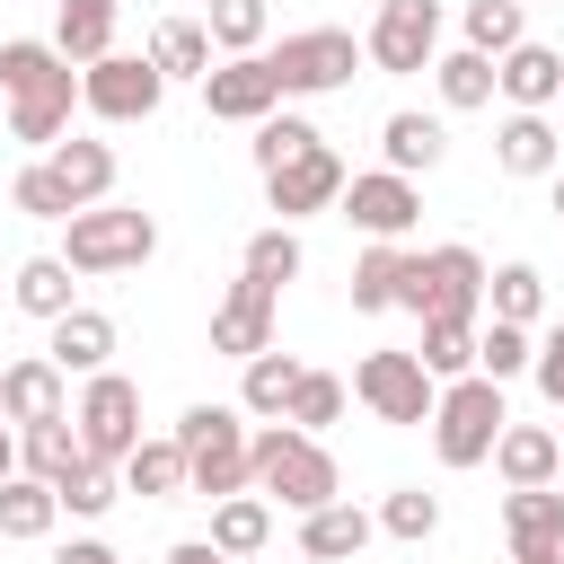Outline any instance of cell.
Instances as JSON below:
<instances>
[{"instance_id":"cell-45","label":"cell","mask_w":564,"mask_h":564,"mask_svg":"<svg viewBox=\"0 0 564 564\" xmlns=\"http://www.w3.org/2000/svg\"><path fill=\"white\" fill-rule=\"evenodd\" d=\"M9 212H26V220H70V194L53 185V167L35 159V167H18L9 176Z\"/></svg>"},{"instance_id":"cell-30","label":"cell","mask_w":564,"mask_h":564,"mask_svg":"<svg viewBox=\"0 0 564 564\" xmlns=\"http://www.w3.org/2000/svg\"><path fill=\"white\" fill-rule=\"evenodd\" d=\"M115 476H123V494H141V502H176V494H185V449H176V441H132V458H123Z\"/></svg>"},{"instance_id":"cell-31","label":"cell","mask_w":564,"mask_h":564,"mask_svg":"<svg viewBox=\"0 0 564 564\" xmlns=\"http://www.w3.org/2000/svg\"><path fill=\"white\" fill-rule=\"evenodd\" d=\"M538 308H546V273H538V264H494V273H485V317L538 326Z\"/></svg>"},{"instance_id":"cell-7","label":"cell","mask_w":564,"mask_h":564,"mask_svg":"<svg viewBox=\"0 0 564 564\" xmlns=\"http://www.w3.org/2000/svg\"><path fill=\"white\" fill-rule=\"evenodd\" d=\"M264 62H273V88H282V97H335V88L361 79V44H352L344 26H300V35H282Z\"/></svg>"},{"instance_id":"cell-43","label":"cell","mask_w":564,"mask_h":564,"mask_svg":"<svg viewBox=\"0 0 564 564\" xmlns=\"http://www.w3.org/2000/svg\"><path fill=\"white\" fill-rule=\"evenodd\" d=\"M370 520H379L388 538H405V546H423V538L441 529V494H423V485H397V494H388V502H379Z\"/></svg>"},{"instance_id":"cell-4","label":"cell","mask_w":564,"mask_h":564,"mask_svg":"<svg viewBox=\"0 0 564 564\" xmlns=\"http://www.w3.org/2000/svg\"><path fill=\"white\" fill-rule=\"evenodd\" d=\"M167 441L185 449V494H203V502L256 494V485H247V414H238V405H185Z\"/></svg>"},{"instance_id":"cell-41","label":"cell","mask_w":564,"mask_h":564,"mask_svg":"<svg viewBox=\"0 0 564 564\" xmlns=\"http://www.w3.org/2000/svg\"><path fill=\"white\" fill-rule=\"evenodd\" d=\"M326 132L308 123V115H264L256 123V176H273V167H291V159H308Z\"/></svg>"},{"instance_id":"cell-26","label":"cell","mask_w":564,"mask_h":564,"mask_svg":"<svg viewBox=\"0 0 564 564\" xmlns=\"http://www.w3.org/2000/svg\"><path fill=\"white\" fill-rule=\"evenodd\" d=\"M238 370H247V379H238V414L282 423V414H291V388H300V370H308V361H291V352L273 344V352H256V361H238Z\"/></svg>"},{"instance_id":"cell-11","label":"cell","mask_w":564,"mask_h":564,"mask_svg":"<svg viewBox=\"0 0 564 564\" xmlns=\"http://www.w3.org/2000/svg\"><path fill=\"white\" fill-rule=\"evenodd\" d=\"M159 97H167V79L150 70V53H106V62L79 70V106L97 123H150Z\"/></svg>"},{"instance_id":"cell-52","label":"cell","mask_w":564,"mask_h":564,"mask_svg":"<svg viewBox=\"0 0 564 564\" xmlns=\"http://www.w3.org/2000/svg\"><path fill=\"white\" fill-rule=\"evenodd\" d=\"M520 9H529V0H520Z\"/></svg>"},{"instance_id":"cell-29","label":"cell","mask_w":564,"mask_h":564,"mask_svg":"<svg viewBox=\"0 0 564 564\" xmlns=\"http://www.w3.org/2000/svg\"><path fill=\"white\" fill-rule=\"evenodd\" d=\"M9 291H18V308H26V317H44V326L79 308V282H70V264H62V256H26Z\"/></svg>"},{"instance_id":"cell-22","label":"cell","mask_w":564,"mask_h":564,"mask_svg":"<svg viewBox=\"0 0 564 564\" xmlns=\"http://www.w3.org/2000/svg\"><path fill=\"white\" fill-rule=\"evenodd\" d=\"M494 467H502V485H511V494H529V485H555V476H564V441H555L546 423H502V441H494Z\"/></svg>"},{"instance_id":"cell-21","label":"cell","mask_w":564,"mask_h":564,"mask_svg":"<svg viewBox=\"0 0 564 564\" xmlns=\"http://www.w3.org/2000/svg\"><path fill=\"white\" fill-rule=\"evenodd\" d=\"M44 361H53L62 379H70V370H79V379H97V370L115 361V317H106V308H70V317H53Z\"/></svg>"},{"instance_id":"cell-39","label":"cell","mask_w":564,"mask_h":564,"mask_svg":"<svg viewBox=\"0 0 564 564\" xmlns=\"http://www.w3.org/2000/svg\"><path fill=\"white\" fill-rule=\"evenodd\" d=\"M344 397H352V388H344L335 370H300V388H291V414H282V423L317 441L326 423H344Z\"/></svg>"},{"instance_id":"cell-34","label":"cell","mask_w":564,"mask_h":564,"mask_svg":"<svg viewBox=\"0 0 564 564\" xmlns=\"http://www.w3.org/2000/svg\"><path fill=\"white\" fill-rule=\"evenodd\" d=\"M432 88H441V106H449V115H476V106H494V62L458 44V53H441V62H432Z\"/></svg>"},{"instance_id":"cell-46","label":"cell","mask_w":564,"mask_h":564,"mask_svg":"<svg viewBox=\"0 0 564 564\" xmlns=\"http://www.w3.org/2000/svg\"><path fill=\"white\" fill-rule=\"evenodd\" d=\"M529 379H538V397H546V405L564 414V326H555V335L538 344V361H529Z\"/></svg>"},{"instance_id":"cell-44","label":"cell","mask_w":564,"mask_h":564,"mask_svg":"<svg viewBox=\"0 0 564 564\" xmlns=\"http://www.w3.org/2000/svg\"><path fill=\"white\" fill-rule=\"evenodd\" d=\"M203 35L220 53H264V0H212L203 9Z\"/></svg>"},{"instance_id":"cell-27","label":"cell","mask_w":564,"mask_h":564,"mask_svg":"<svg viewBox=\"0 0 564 564\" xmlns=\"http://www.w3.org/2000/svg\"><path fill=\"white\" fill-rule=\"evenodd\" d=\"M150 70L203 88V70H212V35H203V18H159V26H150Z\"/></svg>"},{"instance_id":"cell-9","label":"cell","mask_w":564,"mask_h":564,"mask_svg":"<svg viewBox=\"0 0 564 564\" xmlns=\"http://www.w3.org/2000/svg\"><path fill=\"white\" fill-rule=\"evenodd\" d=\"M70 432H79V449H88L97 467H123L132 441H141V388H132L123 370H97V379L79 388V405H70Z\"/></svg>"},{"instance_id":"cell-3","label":"cell","mask_w":564,"mask_h":564,"mask_svg":"<svg viewBox=\"0 0 564 564\" xmlns=\"http://www.w3.org/2000/svg\"><path fill=\"white\" fill-rule=\"evenodd\" d=\"M397 308L423 326V317H458V326H485V256L476 247H405V282H397Z\"/></svg>"},{"instance_id":"cell-36","label":"cell","mask_w":564,"mask_h":564,"mask_svg":"<svg viewBox=\"0 0 564 564\" xmlns=\"http://www.w3.org/2000/svg\"><path fill=\"white\" fill-rule=\"evenodd\" d=\"M414 361L432 370V388L467 379V370H476V326H458V317H423V344H414Z\"/></svg>"},{"instance_id":"cell-47","label":"cell","mask_w":564,"mask_h":564,"mask_svg":"<svg viewBox=\"0 0 564 564\" xmlns=\"http://www.w3.org/2000/svg\"><path fill=\"white\" fill-rule=\"evenodd\" d=\"M167 564H238V555H220L212 538H176V546H167Z\"/></svg>"},{"instance_id":"cell-53","label":"cell","mask_w":564,"mask_h":564,"mask_svg":"<svg viewBox=\"0 0 564 564\" xmlns=\"http://www.w3.org/2000/svg\"><path fill=\"white\" fill-rule=\"evenodd\" d=\"M555 564H564V555H555Z\"/></svg>"},{"instance_id":"cell-16","label":"cell","mask_w":564,"mask_h":564,"mask_svg":"<svg viewBox=\"0 0 564 564\" xmlns=\"http://www.w3.org/2000/svg\"><path fill=\"white\" fill-rule=\"evenodd\" d=\"M264 203L282 212V229H291V220H308V212H326V203H344V159L317 141L308 159H291V167H273V176H264Z\"/></svg>"},{"instance_id":"cell-35","label":"cell","mask_w":564,"mask_h":564,"mask_svg":"<svg viewBox=\"0 0 564 564\" xmlns=\"http://www.w3.org/2000/svg\"><path fill=\"white\" fill-rule=\"evenodd\" d=\"M397 282H405V247H388V238H370V247L352 256V308H361V317H379V308H397Z\"/></svg>"},{"instance_id":"cell-2","label":"cell","mask_w":564,"mask_h":564,"mask_svg":"<svg viewBox=\"0 0 564 564\" xmlns=\"http://www.w3.org/2000/svg\"><path fill=\"white\" fill-rule=\"evenodd\" d=\"M247 485L264 494V502H282V511H317V502H335L344 494V476H335V458H326V441H308V432H291V423H264V432H247Z\"/></svg>"},{"instance_id":"cell-19","label":"cell","mask_w":564,"mask_h":564,"mask_svg":"<svg viewBox=\"0 0 564 564\" xmlns=\"http://www.w3.org/2000/svg\"><path fill=\"white\" fill-rule=\"evenodd\" d=\"M379 159H388V176H432V167L449 159V132H441V115H414V106H397V115L379 123Z\"/></svg>"},{"instance_id":"cell-17","label":"cell","mask_w":564,"mask_h":564,"mask_svg":"<svg viewBox=\"0 0 564 564\" xmlns=\"http://www.w3.org/2000/svg\"><path fill=\"white\" fill-rule=\"evenodd\" d=\"M494 97H511V115H546L564 97V53L555 44H511L494 62Z\"/></svg>"},{"instance_id":"cell-49","label":"cell","mask_w":564,"mask_h":564,"mask_svg":"<svg viewBox=\"0 0 564 564\" xmlns=\"http://www.w3.org/2000/svg\"><path fill=\"white\" fill-rule=\"evenodd\" d=\"M9 476H18V432L0 423V485H9Z\"/></svg>"},{"instance_id":"cell-48","label":"cell","mask_w":564,"mask_h":564,"mask_svg":"<svg viewBox=\"0 0 564 564\" xmlns=\"http://www.w3.org/2000/svg\"><path fill=\"white\" fill-rule=\"evenodd\" d=\"M53 564H115V546H106V538H70Z\"/></svg>"},{"instance_id":"cell-24","label":"cell","mask_w":564,"mask_h":564,"mask_svg":"<svg viewBox=\"0 0 564 564\" xmlns=\"http://www.w3.org/2000/svg\"><path fill=\"white\" fill-rule=\"evenodd\" d=\"M115 18H123V0H62V9H53V53L79 62V70L106 62V53H115Z\"/></svg>"},{"instance_id":"cell-1","label":"cell","mask_w":564,"mask_h":564,"mask_svg":"<svg viewBox=\"0 0 564 564\" xmlns=\"http://www.w3.org/2000/svg\"><path fill=\"white\" fill-rule=\"evenodd\" d=\"M0 97H9V141H35V150H53L62 132H70V106H79V70L53 53V44H35V35H9L0 44Z\"/></svg>"},{"instance_id":"cell-8","label":"cell","mask_w":564,"mask_h":564,"mask_svg":"<svg viewBox=\"0 0 564 564\" xmlns=\"http://www.w3.org/2000/svg\"><path fill=\"white\" fill-rule=\"evenodd\" d=\"M352 397L379 414V423H397V432H423L432 423V370L414 361V352H397V344H379V352H361L352 361Z\"/></svg>"},{"instance_id":"cell-33","label":"cell","mask_w":564,"mask_h":564,"mask_svg":"<svg viewBox=\"0 0 564 564\" xmlns=\"http://www.w3.org/2000/svg\"><path fill=\"white\" fill-rule=\"evenodd\" d=\"M53 520H62L53 485H35V476H9V485H0V538L35 546V538H53Z\"/></svg>"},{"instance_id":"cell-20","label":"cell","mask_w":564,"mask_h":564,"mask_svg":"<svg viewBox=\"0 0 564 564\" xmlns=\"http://www.w3.org/2000/svg\"><path fill=\"white\" fill-rule=\"evenodd\" d=\"M44 167H53V185L70 194V212H88V203H106L115 194V141H53L44 150Z\"/></svg>"},{"instance_id":"cell-50","label":"cell","mask_w":564,"mask_h":564,"mask_svg":"<svg viewBox=\"0 0 564 564\" xmlns=\"http://www.w3.org/2000/svg\"><path fill=\"white\" fill-rule=\"evenodd\" d=\"M546 194H555V220H564V167H555V176H546Z\"/></svg>"},{"instance_id":"cell-5","label":"cell","mask_w":564,"mask_h":564,"mask_svg":"<svg viewBox=\"0 0 564 564\" xmlns=\"http://www.w3.org/2000/svg\"><path fill=\"white\" fill-rule=\"evenodd\" d=\"M159 256V220L132 212V203H88L62 220V264L70 273H132Z\"/></svg>"},{"instance_id":"cell-37","label":"cell","mask_w":564,"mask_h":564,"mask_svg":"<svg viewBox=\"0 0 564 564\" xmlns=\"http://www.w3.org/2000/svg\"><path fill=\"white\" fill-rule=\"evenodd\" d=\"M300 264H308V256H300V229H282V220H273V229H256V238H247V256H238V273H247V282H264V291L300 282Z\"/></svg>"},{"instance_id":"cell-14","label":"cell","mask_w":564,"mask_h":564,"mask_svg":"<svg viewBox=\"0 0 564 564\" xmlns=\"http://www.w3.org/2000/svg\"><path fill=\"white\" fill-rule=\"evenodd\" d=\"M273 308H282V291H264V282H229L220 291V308H212V352H229V361H256V352H273Z\"/></svg>"},{"instance_id":"cell-51","label":"cell","mask_w":564,"mask_h":564,"mask_svg":"<svg viewBox=\"0 0 564 564\" xmlns=\"http://www.w3.org/2000/svg\"><path fill=\"white\" fill-rule=\"evenodd\" d=\"M0 115H9V97H0Z\"/></svg>"},{"instance_id":"cell-32","label":"cell","mask_w":564,"mask_h":564,"mask_svg":"<svg viewBox=\"0 0 564 564\" xmlns=\"http://www.w3.org/2000/svg\"><path fill=\"white\" fill-rule=\"evenodd\" d=\"M264 538H273V502H264V494H229V502H212V546H220V555L247 564Z\"/></svg>"},{"instance_id":"cell-42","label":"cell","mask_w":564,"mask_h":564,"mask_svg":"<svg viewBox=\"0 0 564 564\" xmlns=\"http://www.w3.org/2000/svg\"><path fill=\"white\" fill-rule=\"evenodd\" d=\"M511 44H529V26H520V0H467V53L502 62Z\"/></svg>"},{"instance_id":"cell-18","label":"cell","mask_w":564,"mask_h":564,"mask_svg":"<svg viewBox=\"0 0 564 564\" xmlns=\"http://www.w3.org/2000/svg\"><path fill=\"white\" fill-rule=\"evenodd\" d=\"M53 414H70V379L44 361V352H26V361H9L0 370V423H53Z\"/></svg>"},{"instance_id":"cell-38","label":"cell","mask_w":564,"mask_h":564,"mask_svg":"<svg viewBox=\"0 0 564 564\" xmlns=\"http://www.w3.org/2000/svg\"><path fill=\"white\" fill-rule=\"evenodd\" d=\"M529 361H538V344H529V326H502V317H485L476 326V370L502 388V379H529Z\"/></svg>"},{"instance_id":"cell-25","label":"cell","mask_w":564,"mask_h":564,"mask_svg":"<svg viewBox=\"0 0 564 564\" xmlns=\"http://www.w3.org/2000/svg\"><path fill=\"white\" fill-rule=\"evenodd\" d=\"M494 167H502V176H555V167H564L555 123H546V115H502V132H494Z\"/></svg>"},{"instance_id":"cell-15","label":"cell","mask_w":564,"mask_h":564,"mask_svg":"<svg viewBox=\"0 0 564 564\" xmlns=\"http://www.w3.org/2000/svg\"><path fill=\"white\" fill-rule=\"evenodd\" d=\"M502 546H511V564H555L564 555V494L555 485L502 494Z\"/></svg>"},{"instance_id":"cell-13","label":"cell","mask_w":564,"mask_h":564,"mask_svg":"<svg viewBox=\"0 0 564 564\" xmlns=\"http://www.w3.org/2000/svg\"><path fill=\"white\" fill-rule=\"evenodd\" d=\"M344 220L361 229V238H405L414 220H423V185L414 176H388V167H370V176H344Z\"/></svg>"},{"instance_id":"cell-6","label":"cell","mask_w":564,"mask_h":564,"mask_svg":"<svg viewBox=\"0 0 564 564\" xmlns=\"http://www.w3.org/2000/svg\"><path fill=\"white\" fill-rule=\"evenodd\" d=\"M502 388L485 379V370H467V379H449L441 397H432V449H441V467H485L494 458V441H502Z\"/></svg>"},{"instance_id":"cell-12","label":"cell","mask_w":564,"mask_h":564,"mask_svg":"<svg viewBox=\"0 0 564 564\" xmlns=\"http://www.w3.org/2000/svg\"><path fill=\"white\" fill-rule=\"evenodd\" d=\"M203 115L212 123H264V115H282V88H273V62L264 53H229V62H212L203 70Z\"/></svg>"},{"instance_id":"cell-40","label":"cell","mask_w":564,"mask_h":564,"mask_svg":"<svg viewBox=\"0 0 564 564\" xmlns=\"http://www.w3.org/2000/svg\"><path fill=\"white\" fill-rule=\"evenodd\" d=\"M53 502H62L70 520H106V511L123 502V476H115V467H97V458H79V467L53 485Z\"/></svg>"},{"instance_id":"cell-28","label":"cell","mask_w":564,"mask_h":564,"mask_svg":"<svg viewBox=\"0 0 564 564\" xmlns=\"http://www.w3.org/2000/svg\"><path fill=\"white\" fill-rule=\"evenodd\" d=\"M79 458H88V449H79L70 414H53V423H26V432H18V476H35V485H62Z\"/></svg>"},{"instance_id":"cell-23","label":"cell","mask_w":564,"mask_h":564,"mask_svg":"<svg viewBox=\"0 0 564 564\" xmlns=\"http://www.w3.org/2000/svg\"><path fill=\"white\" fill-rule=\"evenodd\" d=\"M370 538H379V520H370L361 502H344V494H335V502H317V511L300 520V555H317V564H352Z\"/></svg>"},{"instance_id":"cell-10","label":"cell","mask_w":564,"mask_h":564,"mask_svg":"<svg viewBox=\"0 0 564 564\" xmlns=\"http://www.w3.org/2000/svg\"><path fill=\"white\" fill-rule=\"evenodd\" d=\"M361 62L388 70V79H414L441 62V0H379L370 35H361Z\"/></svg>"}]
</instances>
